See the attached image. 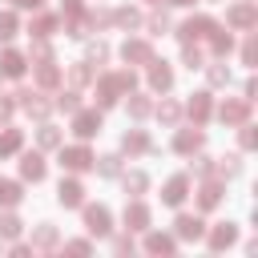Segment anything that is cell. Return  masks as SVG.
<instances>
[{"label": "cell", "instance_id": "obj_1", "mask_svg": "<svg viewBox=\"0 0 258 258\" xmlns=\"http://www.w3.org/2000/svg\"><path fill=\"white\" fill-rule=\"evenodd\" d=\"M133 85H137V77H133L129 69H121V73H109V77H101V85H97V101H101V109L117 105V97H121V93H129Z\"/></svg>", "mask_w": 258, "mask_h": 258}, {"label": "cell", "instance_id": "obj_2", "mask_svg": "<svg viewBox=\"0 0 258 258\" xmlns=\"http://www.w3.org/2000/svg\"><path fill=\"white\" fill-rule=\"evenodd\" d=\"M214 28H218V24H214L210 16H189V20L177 28V40H181V44H198V40H206Z\"/></svg>", "mask_w": 258, "mask_h": 258}, {"label": "cell", "instance_id": "obj_3", "mask_svg": "<svg viewBox=\"0 0 258 258\" xmlns=\"http://www.w3.org/2000/svg\"><path fill=\"white\" fill-rule=\"evenodd\" d=\"M218 121H222V125H242V121H250V101H246V97H226L222 109H218Z\"/></svg>", "mask_w": 258, "mask_h": 258}, {"label": "cell", "instance_id": "obj_4", "mask_svg": "<svg viewBox=\"0 0 258 258\" xmlns=\"http://www.w3.org/2000/svg\"><path fill=\"white\" fill-rule=\"evenodd\" d=\"M226 24H230V28H238V32L254 28V24H258V8H254V0H242V4H234V8L226 12Z\"/></svg>", "mask_w": 258, "mask_h": 258}, {"label": "cell", "instance_id": "obj_5", "mask_svg": "<svg viewBox=\"0 0 258 258\" xmlns=\"http://www.w3.org/2000/svg\"><path fill=\"white\" fill-rule=\"evenodd\" d=\"M16 105H20L28 117H36V121H44L48 109H52V105L44 101V93H36V89H20V93H16Z\"/></svg>", "mask_w": 258, "mask_h": 258}, {"label": "cell", "instance_id": "obj_6", "mask_svg": "<svg viewBox=\"0 0 258 258\" xmlns=\"http://www.w3.org/2000/svg\"><path fill=\"white\" fill-rule=\"evenodd\" d=\"M73 133H77V137L101 133V113H97V109H73Z\"/></svg>", "mask_w": 258, "mask_h": 258}, {"label": "cell", "instance_id": "obj_7", "mask_svg": "<svg viewBox=\"0 0 258 258\" xmlns=\"http://www.w3.org/2000/svg\"><path fill=\"white\" fill-rule=\"evenodd\" d=\"M60 165L73 173H85V169H93V153L85 145H69V149H60Z\"/></svg>", "mask_w": 258, "mask_h": 258}, {"label": "cell", "instance_id": "obj_8", "mask_svg": "<svg viewBox=\"0 0 258 258\" xmlns=\"http://www.w3.org/2000/svg\"><path fill=\"white\" fill-rule=\"evenodd\" d=\"M185 113H189V121H194V125H206V121H210V113H214L210 93H194V97L185 101Z\"/></svg>", "mask_w": 258, "mask_h": 258}, {"label": "cell", "instance_id": "obj_9", "mask_svg": "<svg viewBox=\"0 0 258 258\" xmlns=\"http://www.w3.org/2000/svg\"><path fill=\"white\" fill-rule=\"evenodd\" d=\"M56 202H60L64 210L81 206V202H85V185H81V181H73V177H60V185H56Z\"/></svg>", "mask_w": 258, "mask_h": 258}, {"label": "cell", "instance_id": "obj_10", "mask_svg": "<svg viewBox=\"0 0 258 258\" xmlns=\"http://www.w3.org/2000/svg\"><path fill=\"white\" fill-rule=\"evenodd\" d=\"M185 194H189V177H185V173H173V177L165 181V189H161V202H165V206H181Z\"/></svg>", "mask_w": 258, "mask_h": 258}, {"label": "cell", "instance_id": "obj_11", "mask_svg": "<svg viewBox=\"0 0 258 258\" xmlns=\"http://www.w3.org/2000/svg\"><path fill=\"white\" fill-rule=\"evenodd\" d=\"M109 222H113V218H109L105 206H85V230H89V234H97V238L109 234V230H113Z\"/></svg>", "mask_w": 258, "mask_h": 258}, {"label": "cell", "instance_id": "obj_12", "mask_svg": "<svg viewBox=\"0 0 258 258\" xmlns=\"http://www.w3.org/2000/svg\"><path fill=\"white\" fill-rule=\"evenodd\" d=\"M202 149V125H194V129H177V137H173V153H198Z\"/></svg>", "mask_w": 258, "mask_h": 258}, {"label": "cell", "instance_id": "obj_13", "mask_svg": "<svg viewBox=\"0 0 258 258\" xmlns=\"http://www.w3.org/2000/svg\"><path fill=\"white\" fill-rule=\"evenodd\" d=\"M121 56L129 64H149L153 60V48H149V40H125L121 44Z\"/></svg>", "mask_w": 258, "mask_h": 258}, {"label": "cell", "instance_id": "obj_14", "mask_svg": "<svg viewBox=\"0 0 258 258\" xmlns=\"http://www.w3.org/2000/svg\"><path fill=\"white\" fill-rule=\"evenodd\" d=\"M234 242H238V226L234 222H222V226L210 230V250H230Z\"/></svg>", "mask_w": 258, "mask_h": 258}, {"label": "cell", "instance_id": "obj_15", "mask_svg": "<svg viewBox=\"0 0 258 258\" xmlns=\"http://www.w3.org/2000/svg\"><path fill=\"white\" fill-rule=\"evenodd\" d=\"M149 85H153L157 93L173 89V69H169L165 60H149Z\"/></svg>", "mask_w": 258, "mask_h": 258}, {"label": "cell", "instance_id": "obj_16", "mask_svg": "<svg viewBox=\"0 0 258 258\" xmlns=\"http://www.w3.org/2000/svg\"><path fill=\"white\" fill-rule=\"evenodd\" d=\"M24 52H16V48H4L0 52V77H24Z\"/></svg>", "mask_w": 258, "mask_h": 258}, {"label": "cell", "instance_id": "obj_17", "mask_svg": "<svg viewBox=\"0 0 258 258\" xmlns=\"http://www.w3.org/2000/svg\"><path fill=\"white\" fill-rule=\"evenodd\" d=\"M121 149H125V153H149V149H153V141H149V133H145V129H129V133L121 137Z\"/></svg>", "mask_w": 258, "mask_h": 258}, {"label": "cell", "instance_id": "obj_18", "mask_svg": "<svg viewBox=\"0 0 258 258\" xmlns=\"http://www.w3.org/2000/svg\"><path fill=\"white\" fill-rule=\"evenodd\" d=\"M218 202H222V181L206 177V181H202V189H198V210H214Z\"/></svg>", "mask_w": 258, "mask_h": 258}, {"label": "cell", "instance_id": "obj_19", "mask_svg": "<svg viewBox=\"0 0 258 258\" xmlns=\"http://www.w3.org/2000/svg\"><path fill=\"white\" fill-rule=\"evenodd\" d=\"M125 226L129 230H149V206L145 202H129L125 206Z\"/></svg>", "mask_w": 258, "mask_h": 258}, {"label": "cell", "instance_id": "obj_20", "mask_svg": "<svg viewBox=\"0 0 258 258\" xmlns=\"http://www.w3.org/2000/svg\"><path fill=\"white\" fill-rule=\"evenodd\" d=\"M20 177L44 181V157H40V153H24V157H20Z\"/></svg>", "mask_w": 258, "mask_h": 258}, {"label": "cell", "instance_id": "obj_21", "mask_svg": "<svg viewBox=\"0 0 258 258\" xmlns=\"http://www.w3.org/2000/svg\"><path fill=\"white\" fill-rule=\"evenodd\" d=\"M206 40H210V52H214V56H230V52H234V36H230L226 28H214Z\"/></svg>", "mask_w": 258, "mask_h": 258}, {"label": "cell", "instance_id": "obj_22", "mask_svg": "<svg viewBox=\"0 0 258 258\" xmlns=\"http://www.w3.org/2000/svg\"><path fill=\"white\" fill-rule=\"evenodd\" d=\"M56 81H60V69L52 64V56H48V60H40V64H36V85H40V89H52Z\"/></svg>", "mask_w": 258, "mask_h": 258}, {"label": "cell", "instance_id": "obj_23", "mask_svg": "<svg viewBox=\"0 0 258 258\" xmlns=\"http://www.w3.org/2000/svg\"><path fill=\"white\" fill-rule=\"evenodd\" d=\"M173 226H177V238H185V242H194V238H202V222H198L194 214H181V218H177Z\"/></svg>", "mask_w": 258, "mask_h": 258}, {"label": "cell", "instance_id": "obj_24", "mask_svg": "<svg viewBox=\"0 0 258 258\" xmlns=\"http://www.w3.org/2000/svg\"><path fill=\"white\" fill-rule=\"evenodd\" d=\"M32 246H40V250L56 246V226H52V222H40V226L32 230Z\"/></svg>", "mask_w": 258, "mask_h": 258}, {"label": "cell", "instance_id": "obj_25", "mask_svg": "<svg viewBox=\"0 0 258 258\" xmlns=\"http://www.w3.org/2000/svg\"><path fill=\"white\" fill-rule=\"evenodd\" d=\"M145 250H149V254H173L177 242H173L169 234H149V238H145Z\"/></svg>", "mask_w": 258, "mask_h": 258}, {"label": "cell", "instance_id": "obj_26", "mask_svg": "<svg viewBox=\"0 0 258 258\" xmlns=\"http://www.w3.org/2000/svg\"><path fill=\"white\" fill-rule=\"evenodd\" d=\"M52 28H56V20H52V16H44V12L36 8V16H32L28 32H32V36H52Z\"/></svg>", "mask_w": 258, "mask_h": 258}, {"label": "cell", "instance_id": "obj_27", "mask_svg": "<svg viewBox=\"0 0 258 258\" xmlns=\"http://www.w3.org/2000/svg\"><path fill=\"white\" fill-rule=\"evenodd\" d=\"M181 64L194 73V69H202V64H206V52H202L198 44H181Z\"/></svg>", "mask_w": 258, "mask_h": 258}, {"label": "cell", "instance_id": "obj_28", "mask_svg": "<svg viewBox=\"0 0 258 258\" xmlns=\"http://www.w3.org/2000/svg\"><path fill=\"white\" fill-rule=\"evenodd\" d=\"M202 69H206L210 85H230V69L222 64V56H218V60H210V64H202Z\"/></svg>", "mask_w": 258, "mask_h": 258}, {"label": "cell", "instance_id": "obj_29", "mask_svg": "<svg viewBox=\"0 0 258 258\" xmlns=\"http://www.w3.org/2000/svg\"><path fill=\"white\" fill-rule=\"evenodd\" d=\"M157 121H161V125H177V121H181V105H177V101H161V105H157Z\"/></svg>", "mask_w": 258, "mask_h": 258}, {"label": "cell", "instance_id": "obj_30", "mask_svg": "<svg viewBox=\"0 0 258 258\" xmlns=\"http://www.w3.org/2000/svg\"><path fill=\"white\" fill-rule=\"evenodd\" d=\"M93 165L101 169V177H117V173H121V157H117V153H105V157H93Z\"/></svg>", "mask_w": 258, "mask_h": 258}, {"label": "cell", "instance_id": "obj_31", "mask_svg": "<svg viewBox=\"0 0 258 258\" xmlns=\"http://www.w3.org/2000/svg\"><path fill=\"white\" fill-rule=\"evenodd\" d=\"M149 113H153L149 97H145V93H133V97H129V117H137V121H141V117H149Z\"/></svg>", "mask_w": 258, "mask_h": 258}, {"label": "cell", "instance_id": "obj_32", "mask_svg": "<svg viewBox=\"0 0 258 258\" xmlns=\"http://www.w3.org/2000/svg\"><path fill=\"white\" fill-rule=\"evenodd\" d=\"M145 189H149V177H145V173H137V169H133V173H125V194L141 198Z\"/></svg>", "mask_w": 258, "mask_h": 258}, {"label": "cell", "instance_id": "obj_33", "mask_svg": "<svg viewBox=\"0 0 258 258\" xmlns=\"http://www.w3.org/2000/svg\"><path fill=\"white\" fill-rule=\"evenodd\" d=\"M169 28H173V20H169V12H165V8L149 12V32H157V36H161V32H169Z\"/></svg>", "mask_w": 258, "mask_h": 258}, {"label": "cell", "instance_id": "obj_34", "mask_svg": "<svg viewBox=\"0 0 258 258\" xmlns=\"http://www.w3.org/2000/svg\"><path fill=\"white\" fill-rule=\"evenodd\" d=\"M20 230H24V222L16 214H4L0 218V238H20Z\"/></svg>", "mask_w": 258, "mask_h": 258}, {"label": "cell", "instance_id": "obj_35", "mask_svg": "<svg viewBox=\"0 0 258 258\" xmlns=\"http://www.w3.org/2000/svg\"><path fill=\"white\" fill-rule=\"evenodd\" d=\"M20 32V20H16V12H0V40H12Z\"/></svg>", "mask_w": 258, "mask_h": 258}, {"label": "cell", "instance_id": "obj_36", "mask_svg": "<svg viewBox=\"0 0 258 258\" xmlns=\"http://www.w3.org/2000/svg\"><path fill=\"white\" fill-rule=\"evenodd\" d=\"M113 20H117L121 28H137V24H141V12H137V8H117Z\"/></svg>", "mask_w": 258, "mask_h": 258}, {"label": "cell", "instance_id": "obj_37", "mask_svg": "<svg viewBox=\"0 0 258 258\" xmlns=\"http://www.w3.org/2000/svg\"><path fill=\"white\" fill-rule=\"evenodd\" d=\"M36 137H40V149H56V145H60V129H56V125H40Z\"/></svg>", "mask_w": 258, "mask_h": 258}, {"label": "cell", "instance_id": "obj_38", "mask_svg": "<svg viewBox=\"0 0 258 258\" xmlns=\"http://www.w3.org/2000/svg\"><path fill=\"white\" fill-rule=\"evenodd\" d=\"M16 149H20V129L0 133V157H8V153H16Z\"/></svg>", "mask_w": 258, "mask_h": 258}, {"label": "cell", "instance_id": "obj_39", "mask_svg": "<svg viewBox=\"0 0 258 258\" xmlns=\"http://www.w3.org/2000/svg\"><path fill=\"white\" fill-rule=\"evenodd\" d=\"M69 81H73V85H89V81H93V69H89V60L73 64V69H69Z\"/></svg>", "mask_w": 258, "mask_h": 258}, {"label": "cell", "instance_id": "obj_40", "mask_svg": "<svg viewBox=\"0 0 258 258\" xmlns=\"http://www.w3.org/2000/svg\"><path fill=\"white\" fill-rule=\"evenodd\" d=\"M238 145H242V149H254V145H258V133H254V125H250V121H242V125H238Z\"/></svg>", "mask_w": 258, "mask_h": 258}, {"label": "cell", "instance_id": "obj_41", "mask_svg": "<svg viewBox=\"0 0 258 258\" xmlns=\"http://www.w3.org/2000/svg\"><path fill=\"white\" fill-rule=\"evenodd\" d=\"M189 157H194V153H189ZM194 173H198V177H214V157H210V153H198V157H194Z\"/></svg>", "mask_w": 258, "mask_h": 258}, {"label": "cell", "instance_id": "obj_42", "mask_svg": "<svg viewBox=\"0 0 258 258\" xmlns=\"http://www.w3.org/2000/svg\"><path fill=\"white\" fill-rule=\"evenodd\" d=\"M77 97H81L77 89H69V93L60 89V97H56V109H64V113H73V109H81V101H77Z\"/></svg>", "mask_w": 258, "mask_h": 258}, {"label": "cell", "instance_id": "obj_43", "mask_svg": "<svg viewBox=\"0 0 258 258\" xmlns=\"http://www.w3.org/2000/svg\"><path fill=\"white\" fill-rule=\"evenodd\" d=\"M218 169H222L226 177H238V173H242V157H238V153H230V157H222V165H218Z\"/></svg>", "mask_w": 258, "mask_h": 258}, {"label": "cell", "instance_id": "obj_44", "mask_svg": "<svg viewBox=\"0 0 258 258\" xmlns=\"http://www.w3.org/2000/svg\"><path fill=\"white\" fill-rule=\"evenodd\" d=\"M258 60V36H246V44H242V64H254Z\"/></svg>", "mask_w": 258, "mask_h": 258}, {"label": "cell", "instance_id": "obj_45", "mask_svg": "<svg viewBox=\"0 0 258 258\" xmlns=\"http://www.w3.org/2000/svg\"><path fill=\"white\" fill-rule=\"evenodd\" d=\"M60 12H64L69 20H77V16H85V4H81V0H60Z\"/></svg>", "mask_w": 258, "mask_h": 258}, {"label": "cell", "instance_id": "obj_46", "mask_svg": "<svg viewBox=\"0 0 258 258\" xmlns=\"http://www.w3.org/2000/svg\"><path fill=\"white\" fill-rule=\"evenodd\" d=\"M32 56H36V60H48V56H52V48H48V36H36V44H32Z\"/></svg>", "mask_w": 258, "mask_h": 258}, {"label": "cell", "instance_id": "obj_47", "mask_svg": "<svg viewBox=\"0 0 258 258\" xmlns=\"http://www.w3.org/2000/svg\"><path fill=\"white\" fill-rule=\"evenodd\" d=\"M105 56H109V44H101V40L89 44V64H93V60H105Z\"/></svg>", "mask_w": 258, "mask_h": 258}, {"label": "cell", "instance_id": "obj_48", "mask_svg": "<svg viewBox=\"0 0 258 258\" xmlns=\"http://www.w3.org/2000/svg\"><path fill=\"white\" fill-rule=\"evenodd\" d=\"M12 109H16V101H8V97L0 93V121H8V117H12Z\"/></svg>", "mask_w": 258, "mask_h": 258}, {"label": "cell", "instance_id": "obj_49", "mask_svg": "<svg viewBox=\"0 0 258 258\" xmlns=\"http://www.w3.org/2000/svg\"><path fill=\"white\" fill-rule=\"evenodd\" d=\"M113 250H117V254H129V250H133V238H113Z\"/></svg>", "mask_w": 258, "mask_h": 258}, {"label": "cell", "instance_id": "obj_50", "mask_svg": "<svg viewBox=\"0 0 258 258\" xmlns=\"http://www.w3.org/2000/svg\"><path fill=\"white\" fill-rule=\"evenodd\" d=\"M16 4H20V8H32V12H36V8L44 4V0H16Z\"/></svg>", "mask_w": 258, "mask_h": 258}, {"label": "cell", "instance_id": "obj_51", "mask_svg": "<svg viewBox=\"0 0 258 258\" xmlns=\"http://www.w3.org/2000/svg\"><path fill=\"white\" fill-rule=\"evenodd\" d=\"M169 4H177V8H181V4H194V0H169Z\"/></svg>", "mask_w": 258, "mask_h": 258}]
</instances>
